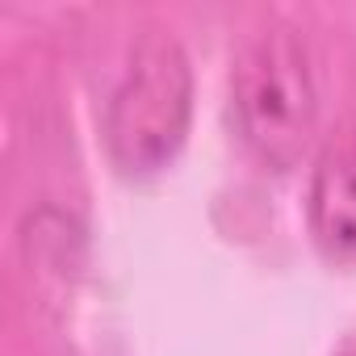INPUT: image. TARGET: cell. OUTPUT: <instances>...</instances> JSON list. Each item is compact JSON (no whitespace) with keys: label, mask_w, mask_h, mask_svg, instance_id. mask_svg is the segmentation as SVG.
I'll return each instance as SVG.
<instances>
[{"label":"cell","mask_w":356,"mask_h":356,"mask_svg":"<svg viewBox=\"0 0 356 356\" xmlns=\"http://www.w3.org/2000/svg\"><path fill=\"white\" fill-rule=\"evenodd\" d=\"M231 113L243 147L264 168L285 172L302 159L314 134L318 97L298 30L264 26L239 47L231 63Z\"/></svg>","instance_id":"cell-1"},{"label":"cell","mask_w":356,"mask_h":356,"mask_svg":"<svg viewBox=\"0 0 356 356\" xmlns=\"http://www.w3.org/2000/svg\"><path fill=\"white\" fill-rule=\"evenodd\" d=\"M193 118V72L172 34H147L109 101L105 147L126 176L163 172L185 147Z\"/></svg>","instance_id":"cell-2"},{"label":"cell","mask_w":356,"mask_h":356,"mask_svg":"<svg viewBox=\"0 0 356 356\" xmlns=\"http://www.w3.org/2000/svg\"><path fill=\"white\" fill-rule=\"evenodd\" d=\"M306 214L327 256L356 260V118L335 126L318 147Z\"/></svg>","instance_id":"cell-3"},{"label":"cell","mask_w":356,"mask_h":356,"mask_svg":"<svg viewBox=\"0 0 356 356\" xmlns=\"http://www.w3.org/2000/svg\"><path fill=\"white\" fill-rule=\"evenodd\" d=\"M335 356H356V335H352V339H348V343H343V348H339Z\"/></svg>","instance_id":"cell-4"}]
</instances>
